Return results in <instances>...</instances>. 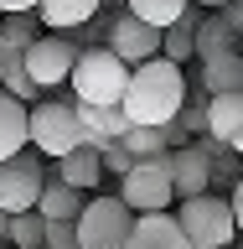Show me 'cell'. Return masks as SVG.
<instances>
[{
	"mask_svg": "<svg viewBox=\"0 0 243 249\" xmlns=\"http://www.w3.org/2000/svg\"><path fill=\"white\" fill-rule=\"evenodd\" d=\"M181 104H186L181 68H171L166 57H150V62H140L135 73H130L124 99H119V114L130 124H140V130H166V124H176Z\"/></svg>",
	"mask_w": 243,
	"mask_h": 249,
	"instance_id": "1",
	"label": "cell"
},
{
	"mask_svg": "<svg viewBox=\"0 0 243 249\" xmlns=\"http://www.w3.org/2000/svg\"><path fill=\"white\" fill-rule=\"evenodd\" d=\"M124 83H130V68H124L109 47H88V52H78L73 73H67L73 104H109V109H119Z\"/></svg>",
	"mask_w": 243,
	"mask_h": 249,
	"instance_id": "2",
	"label": "cell"
},
{
	"mask_svg": "<svg viewBox=\"0 0 243 249\" xmlns=\"http://www.w3.org/2000/svg\"><path fill=\"white\" fill-rule=\"evenodd\" d=\"M176 229L186 233V244L192 249H228L238 233H233V213H228V197H212V192H202V197H186L176 208Z\"/></svg>",
	"mask_w": 243,
	"mask_h": 249,
	"instance_id": "3",
	"label": "cell"
},
{
	"mask_svg": "<svg viewBox=\"0 0 243 249\" xmlns=\"http://www.w3.org/2000/svg\"><path fill=\"white\" fill-rule=\"evenodd\" d=\"M130 233H135V218L119 197H93L73 218L78 249H130Z\"/></svg>",
	"mask_w": 243,
	"mask_h": 249,
	"instance_id": "4",
	"label": "cell"
},
{
	"mask_svg": "<svg viewBox=\"0 0 243 249\" xmlns=\"http://www.w3.org/2000/svg\"><path fill=\"white\" fill-rule=\"evenodd\" d=\"M78 145H83V124H78L73 104H36V109H26V151L62 161V156L78 151Z\"/></svg>",
	"mask_w": 243,
	"mask_h": 249,
	"instance_id": "5",
	"label": "cell"
},
{
	"mask_svg": "<svg viewBox=\"0 0 243 249\" xmlns=\"http://www.w3.org/2000/svg\"><path fill=\"white\" fill-rule=\"evenodd\" d=\"M114 197L130 208V218H150V213H171V177L166 161H135L130 177H119V192Z\"/></svg>",
	"mask_w": 243,
	"mask_h": 249,
	"instance_id": "6",
	"label": "cell"
},
{
	"mask_svg": "<svg viewBox=\"0 0 243 249\" xmlns=\"http://www.w3.org/2000/svg\"><path fill=\"white\" fill-rule=\"evenodd\" d=\"M42 187H47V171H42V156L36 151H21L11 161H0V213L5 218L36 213Z\"/></svg>",
	"mask_w": 243,
	"mask_h": 249,
	"instance_id": "7",
	"label": "cell"
},
{
	"mask_svg": "<svg viewBox=\"0 0 243 249\" xmlns=\"http://www.w3.org/2000/svg\"><path fill=\"white\" fill-rule=\"evenodd\" d=\"M73 62H78V47L67 42V36H36V42L21 52V73L42 93V89H62L67 73H73Z\"/></svg>",
	"mask_w": 243,
	"mask_h": 249,
	"instance_id": "8",
	"label": "cell"
},
{
	"mask_svg": "<svg viewBox=\"0 0 243 249\" xmlns=\"http://www.w3.org/2000/svg\"><path fill=\"white\" fill-rule=\"evenodd\" d=\"M212 145L217 140H186L181 151H171L166 156V177H171V192H176V197H202V192H207V187H212Z\"/></svg>",
	"mask_w": 243,
	"mask_h": 249,
	"instance_id": "9",
	"label": "cell"
},
{
	"mask_svg": "<svg viewBox=\"0 0 243 249\" xmlns=\"http://www.w3.org/2000/svg\"><path fill=\"white\" fill-rule=\"evenodd\" d=\"M109 52H114L124 68H140V62L161 57V31H150L145 21H135V16H119V21L109 26Z\"/></svg>",
	"mask_w": 243,
	"mask_h": 249,
	"instance_id": "10",
	"label": "cell"
},
{
	"mask_svg": "<svg viewBox=\"0 0 243 249\" xmlns=\"http://www.w3.org/2000/svg\"><path fill=\"white\" fill-rule=\"evenodd\" d=\"M181 145H186V135L176 124H166V130H140V124H130V135H124L130 161H166V156L181 151Z\"/></svg>",
	"mask_w": 243,
	"mask_h": 249,
	"instance_id": "11",
	"label": "cell"
},
{
	"mask_svg": "<svg viewBox=\"0 0 243 249\" xmlns=\"http://www.w3.org/2000/svg\"><path fill=\"white\" fill-rule=\"evenodd\" d=\"M78 124H83V145H104V140H124L130 135V120L109 104H73Z\"/></svg>",
	"mask_w": 243,
	"mask_h": 249,
	"instance_id": "12",
	"label": "cell"
},
{
	"mask_svg": "<svg viewBox=\"0 0 243 249\" xmlns=\"http://www.w3.org/2000/svg\"><path fill=\"white\" fill-rule=\"evenodd\" d=\"M202 120H207V140H217V145H233V140H238V130H243V93L207 99Z\"/></svg>",
	"mask_w": 243,
	"mask_h": 249,
	"instance_id": "13",
	"label": "cell"
},
{
	"mask_svg": "<svg viewBox=\"0 0 243 249\" xmlns=\"http://www.w3.org/2000/svg\"><path fill=\"white\" fill-rule=\"evenodd\" d=\"M98 177H104V166H98V151H93V145H78V151H67V156L57 161V182L73 187L78 197H83V192H93V187H98Z\"/></svg>",
	"mask_w": 243,
	"mask_h": 249,
	"instance_id": "14",
	"label": "cell"
},
{
	"mask_svg": "<svg viewBox=\"0 0 243 249\" xmlns=\"http://www.w3.org/2000/svg\"><path fill=\"white\" fill-rule=\"evenodd\" d=\"M130 244H135V249H192V244H186V233L176 229V218H171V213L135 218V233H130Z\"/></svg>",
	"mask_w": 243,
	"mask_h": 249,
	"instance_id": "15",
	"label": "cell"
},
{
	"mask_svg": "<svg viewBox=\"0 0 243 249\" xmlns=\"http://www.w3.org/2000/svg\"><path fill=\"white\" fill-rule=\"evenodd\" d=\"M98 5L104 0H36V21L73 31V26H88L93 16H98Z\"/></svg>",
	"mask_w": 243,
	"mask_h": 249,
	"instance_id": "16",
	"label": "cell"
},
{
	"mask_svg": "<svg viewBox=\"0 0 243 249\" xmlns=\"http://www.w3.org/2000/svg\"><path fill=\"white\" fill-rule=\"evenodd\" d=\"M223 52H238V36H233L228 26H223V16H207V21H197L192 26V57H223Z\"/></svg>",
	"mask_w": 243,
	"mask_h": 249,
	"instance_id": "17",
	"label": "cell"
},
{
	"mask_svg": "<svg viewBox=\"0 0 243 249\" xmlns=\"http://www.w3.org/2000/svg\"><path fill=\"white\" fill-rule=\"evenodd\" d=\"M78 213H83V197L52 177V182L42 187V197H36V218H42V223H73Z\"/></svg>",
	"mask_w": 243,
	"mask_h": 249,
	"instance_id": "18",
	"label": "cell"
},
{
	"mask_svg": "<svg viewBox=\"0 0 243 249\" xmlns=\"http://www.w3.org/2000/svg\"><path fill=\"white\" fill-rule=\"evenodd\" d=\"M202 83H207V99H223V93H243V62H238V52L207 57V62H202Z\"/></svg>",
	"mask_w": 243,
	"mask_h": 249,
	"instance_id": "19",
	"label": "cell"
},
{
	"mask_svg": "<svg viewBox=\"0 0 243 249\" xmlns=\"http://www.w3.org/2000/svg\"><path fill=\"white\" fill-rule=\"evenodd\" d=\"M21 151H26V104L0 93V161H11Z\"/></svg>",
	"mask_w": 243,
	"mask_h": 249,
	"instance_id": "20",
	"label": "cell"
},
{
	"mask_svg": "<svg viewBox=\"0 0 243 249\" xmlns=\"http://www.w3.org/2000/svg\"><path fill=\"white\" fill-rule=\"evenodd\" d=\"M124 16H135V21H145L150 31H166V26H176L186 16V0H130V11Z\"/></svg>",
	"mask_w": 243,
	"mask_h": 249,
	"instance_id": "21",
	"label": "cell"
},
{
	"mask_svg": "<svg viewBox=\"0 0 243 249\" xmlns=\"http://www.w3.org/2000/svg\"><path fill=\"white\" fill-rule=\"evenodd\" d=\"M192 26H197V16H181L176 26L161 31V57H166L171 68H181V62L192 57Z\"/></svg>",
	"mask_w": 243,
	"mask_h": 249,
	"instance_id": "22",
	"label": "cell"
},
{
	"mask_svg": "<svg viewBox=\"0 0 243 249\" xmlns=\"http://www.w3.org/2000/svg\"><path fill=\"white\" fill-rule=\"evenodd\" d=\"M5 244H11V249H47V223H42L36 213L11 218V229H5Z\"/></svg>",
	"mask_w": 243,
	"mask_h": 249,
	"instance_id": "23",
	"label": "cell"
},
{
	"mask_svg": "<svg viewBox=\"0 0 243 249\" xmlns=\"http://www.w3.org/2000/svg\"><path fill=\"white\" fill-rule=\"evenodd\" d=\"M36 16H0V47L5 52H26L31 42H36Z\"/></svg>",
	"mask_w": 243,
	"mask_h": 249,
	"instance_id": "24",
	"label": "cell"
},
{
	"mask_svg": "<svg viewBox=\"0 0 243 249\" xmlns=\"http://www.w3.org/2000/svg\"><path fill=\"white\" fill-rule=\"evenodd\" d=\"M93 151H98V166H104V171L130 177V166H135V161H130V151H124V140H104V145H93Z\"/></svg>",
	"mask_w": 243,
	"mask_h": 249,
	"instance_id": "25",
	"label": "cell"
},
{
	"mask_svg": "<svg viewBox=\"0 0 243 249\" xmlns=\"http://www.w3.org/2000/svg\"><path fill=\"white\" fill-rule=\"evenodd\" d=\"M217 16H223V26H228L233 36H243V0H228V5H223Z\"/></svg>",
	"mask_w": 243,
	"mask_h": 249,
	"instance_id": "26",
	"label": "cell"
},
{
	"mask_svg": "<svg viewBox=\"0 0 243 249\" xmlns=\"http://www.w3.org/2000/svg\"><path fill=\"white\" fill-rule=\"evenodd\" d=\"M228 213H233V233H243V177L233 182V197H228Z\"/></svg>",
	"mask_w": 243,
	"mask_h": 249,
	"instance_id": "27",
	"label": "cell"
},
{
	"mask_svg": "<svg viewBox=\"0 0 243 249\" xmlns=\"http://www.w3.org/2000/svg\"><path fill=\"white\" fill-rule=\"evenodd\" d=\"M0 16H36V0H0Z\"/></svg>",
	"mask_w": 243,
	"mask_h": 249,
	"instance_id": "28",
	"label": "cell"
},
{
	"mask_svg": "<svg viewBox=\"0 0 243 249\" xmlns=\"http://www.w3.org/2000/svg\"><path fill=\"white\" fill-rule=\"evenodd\" d=\"M186 5H207V11H223L228 0H186Z\"/></svg>",
	"mask_w": 243,
	"mask_h": 249,
	"instance_id": "29",
	"label": "cell"
},
{
	"mask_svg": "<svg viewBox=\"0 0 243 249\" xmlns=\"http://www.w3.org/2000/svg\"><path fill=\"white\" fill-rule=\"evenodd\" d=\"M228 151H233V156H243V130H238V140H233V145H228Z\"/></svg>",
	"mask_w": 243,
	"mask_h": 249,
	"instance_id": "30",
	"label": "cell"
},
{
	"mask_svg": "<svg viewBox=\"0 0 243 249\" xmlns=\"http://www.w3.org/2000/svg\"><path fill=\"white\" fill-rule=\"evenodd\" d=\"M5 229H11V218H5V213H0V239H5Z\"/></svg>",
	"mask_w": 243,
	"mask_h": 249,
	"instance_id": "31",
	"label": "cell"
},
{
	"mask_svg": "<svg viewBox=\"0 0 243 249\" xmlns=\"http://www.w3.org/2000/svg\"><path fill=\"white\" fill-rule=\"evenodd\" d=\"M238 62H243V36H238Z\"/></svg>",
	"mask_w": 243,
	"mask_h": 249,
	"instance_id": "32",
	"label": "cell"
},
{
	"mask_svg": "<svg viewBox=\"0 0 243 249\" xmlns=\"http://www.w3.org/2000/svg\"><path fill=\"white\" fill-rule=\"evenodd\" d=\"M228 249H243V244H228Z\"/></svg>",
	"mask_w": 243,
	"mask_h": 249,
	"instance_id": "33",
	"label": "cell"
}]
</instances>
